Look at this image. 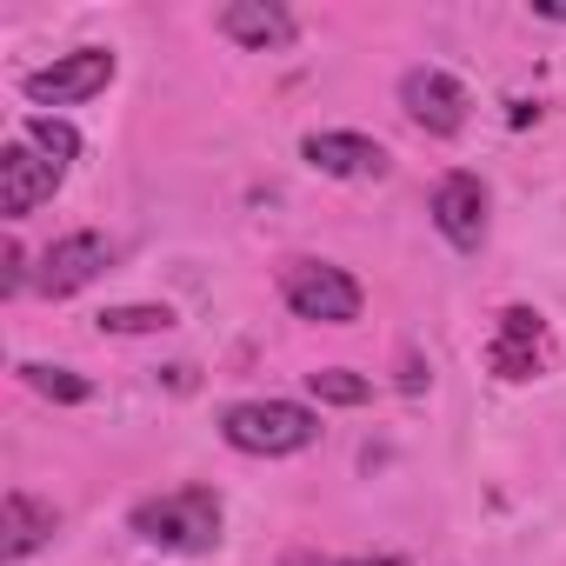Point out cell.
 <instances>
[{
  "label": "cell",
  "mask_w": 566,
  "mask_h": 566,
  "mask_svg": "<svg viewBox=\"0 0 566 566\" xmlns=\"http://www.w3.org/2000/svg\"><path fill=\"white\" fill-rule=\"evenodd\" d=\"M107 81H114V54L107 48H81V54H61L54 67H34L21 81V94L34 107H74V101H94Z\"/></svg>",
  "instance_id": "4"
},
{
  "label": "cell",
  "mask_w": 566,
  "mask_h": 566,
  "mask_svg": "<svg viewBox=\"0 0 566 566\" xmlns=\"http://www.w3.org/2000/svg\"><path fill=\"white\" fill-rule=\"evenodd\" d=\"M433 227L460 247V253H480V240H486V187H480V174H440V187H433Z\"/></svg>",
  "instance_id": "8"
},
{
  "label": "cell",
  "mask_w": 566,
  "mask_h": 566,
  "mask_svg": "<svg viewBox=\"0 0 566 566\" xmlns=\"http://www.w3.org/2000/svg\"><path fill=\"white\" fill-rule=\"evenodd\" d=\"M134 533L167 553H213L220 539V493L213 486H174L160 500L134 506Z\"/></svg>",
  "instance_id": "2"
},
{
  "label": "cell",
  "mask_w": 566,
  "mask_h": 566,
  "mask_svg": "<svg viewBox=\"0 0 566 566\" xmlns=\"http://www.w3.org/2000/svg\"><path fill=\"white\" fill-rule=\"evenodd\" d=\"M28 140H34V147H41L48 160H61V167H67V160L81 154V134H74L67 120H48V114H34V120H28Z\"/></svg>",
  "instance_id": "15"
},
{
  "label": "cell",
  "mask_w": 566,
  "mask_h": 566,
  "mask_svg": "<svg viewBox=\"0 0 566 566\" xmlns=\"http://www.w3.org/2000/svg\"><path fill=\"white\" fill-rule=\"evenodd\" d=\"M220 433L233 453H253V460H287V453H307L321 440V420L301 407V400H240L220 413Z\"/></svg>",
  "instance_id": "1"
},
{
  "label": "cell",
  "mask_w": 566,
  "mask_h": 566,
  "mask_svg": "<svg viewBox=\"0 0 566 566\" xmlns=\"http://www.w3.org/2000/svg\"><path fill=\"white\" fill-rule=\"evenodd\" d=\"M61 160H48L41 147H28V140H14L8 154H0V207H8V220H28L34 207H48L54 200V187H61Z\"/></svg>",
  "instance_id": "7"
},
{
  "label": "cell",
  "mask_w": 566,
  "mask_h": 566,
  "mask_svg": "<svg viewBox=\"0 0 566 566\" xmlns=\"http://www.w3.org/2000/svg\"><path fill=\"white\" fill-rule=\"evenodd\" d=\"M301 154H307V167H321L327 180H380L387 174V147L380 140H367V134H307L301 140Z\"/></svg>",
  "instance_id": "9"
},
{
  "label": "cell",
  "mask_w": 566,
  "mask_h": 566,
  "mask_svg": "<svg viewBox=\"0 0 566 566\" xmlns=\"http://www.w3.org/2000/svg\"><path fill=\"white\" fill-rule=\"evenodd\" d=\"M107 266H114V247H107L101 233H67V240H54V247L41 253L34 287H41L48 301H67V294H81V287H94Z\"/></svg>",
  "instance_id": "6"
},
{
  "label": "cell",
  "mask_w": 566,
  "mask_h": 566,
  "mask_svg": "<svg viewBox=\"0 0 566 566\" xmlns=\"http://www.w3.org/2000/svg\"><path fill=\"white\" fill-rule=\"evenodd\" d=\"M21 380H28L34 394H48V400H61V407H81V400L94 394V387H87L81 374H67V367H48V360H28V367H21Z\"/></svg>",
  "instance_id": "14"
},
{
  "label": "cell",
  "mask_w": 566,
  "mask_h": 566,
  "mask_svg": "<svg viewBox=\"0 0 566 566\" xmlns=\"http://www.w3.org/2000/svg\"><path fill=\"white\" fill-rule=\"evenodd\" d=\"M307 394L321 407H367L374 400V380L354 374V367H321V374H307Z\"/></svg>",
  "instance_id": "13"
},
{
  "label": "cell",
  "mask_w": 566,
  "mask_h": 566,
  "mask_svg": "<svg viewBox=\"0 0 566 566\" xmlns=\"http://www.w3.org/2000/svg\"><path fill=\"white\" fill-rule=\"evenodd\" d=\"M174 314L167 307H107L101 314V334H167Z\"/></svg>",
  "instance_id": "16"
},
{
  "label": "cell",
  "mask_w": 566,
  "mask_h": 566,
  "mask_svg": "<svg viewBox=\"0 0 566 566\" xmlns=\"http://www.w3.org/2000/svg\"><path fill=\"white\" fill-rule=\"evenodd\" d=\"M54 526H61V513L48 500H34V493H8V500H0V553H8V559L41 553L54 539Z\"/></svg>",
  "instance_id": "12"
},
{
  "label": "cell",
  "mask_w": 566,
  "mask_h": 566,
  "mask_svg": "<svg viewBox=\"0 0 566 566\" xmlns=\"http://www.w3.org/2000/svg\"><path fill=\"white\" fill-rule=\"evenodd\" d=\"M294 566H307V559H294ZM321 566H400V559H321Z\"/></svg>",
  "instance_id": "18"
},
{
  "label": "cell",
  "mask_w": 566,
  "mask_h": 566,
  "mask_svg": "<svg viewBox=\"0 0 566 566\" xmlns=\"http://www.w3.org/2000/svg\"><path fill=\"white\" fill-rule=\"evenodd\" d=\"M220 34L266 54V48H287L294 41V14L280 8V0H233V8H220Z\"/></svg>",
  "instance_id": "11"
},
{
  "label": "cell",
  "mask_w": 566,
  "mask_h": 566,
  "mask_svg": "<svg viewBox=\"0 0 566 566\" xmlns=\"http://www.w3.org/2000/svg\"><path fill=\"white\" fill-rule=\"evenodd\" d=\"M21 287H28V253L8 247V266H0V294H21Z\"/></svg>",
  "instance_id": "17"
},
{
  "label": "cell",
  "mask_w": 566,
  "mask_h": 566,
  "mask_svg": "<svg viewBox=\"0 0 566 566\" xmlns=\"http://www.w3.org/2000/svg\"><path fill=\"white\" fill-rule=\"evenodd\" d=\"M280 294H287V307L314 327H354L367 294H360V280L334 260H294L287 273H280Z\"/></svg>",
  "instance_id": "3"
},
{
  "label": "cell",
  "mask_w": 566,
  "mask_h": 566,
  "mask_svg": "<svg viewBox=\"0 0 566 566\" xmlns=\"http://www.w3.org/2000/svg\"><path fill=\"white\" fill-rule=\"evenodd\" d=\"M400 107H407V120L427 127L433 140H453V134L467 127V87H460L453 74H440V67L400 74Z\"/></svg>",
  "instance_id": "5"
},
{
  "label": "cell",
  "mask_w": 566,
  "mask_h": 566,
  "mask_svg": "<svg viewBox=\"0 0 566 566\" xmlns=\"http://www.w3.org/2000/svg\"><path fill=\"white\" fill-rule=\"evenodd\" d=\"M539 354H546L539 314H533V307H506V314H500V334H493V347H486V367H493L500 380H533V374H539Z\"/></svg>",
  "instance_id": "10"
}]
</instances>
